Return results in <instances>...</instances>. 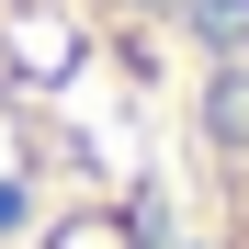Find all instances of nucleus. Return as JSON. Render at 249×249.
Returning <instances> with one entry per match:
<instances>
[{"mask_svg":"<svg viewBox=\"0 0 249 249\" xmlns=\"http://www.w3.org/2000/svg\"><path fill=\"white\" fill-rule=\"evenodd\" d=\"M113 79L170 204V249H249V0H57Z\"/></svg>","mask_w":249,"mask_h":249,"instance_id":"nucleus-2","label":"nucleus"},{"mask_svg":"<svg viewBox=\"0 0 249 249\" xmlns=\"http://www.w3.org/2000/svg\"><path fill=\"white\" fill-rule=\"evenodd\" d=\"M0 249H170L147 147L57 0H0Z\"/></svg>","mask_w":249,"mask_h":249,"instance_id":"nucleus-1","label":"nucleus"}]
</instances>
